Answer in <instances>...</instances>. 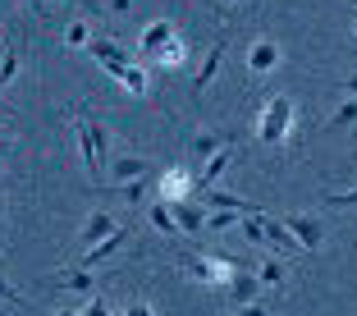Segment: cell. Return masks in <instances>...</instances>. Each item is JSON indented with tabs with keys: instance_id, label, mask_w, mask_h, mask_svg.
Here are the masks:
<instances>
[{
	"instance_id": "obj_36",
	"label": "cell",
	"mask_w": 357,
	"mask_h": 316,
	"mask_svg": "<svg viewBox=\"0 0 357 316\" xmlns=\"http://www.w3.org/2000/svg\"><path fill=\"white\" fill-rule=\"evenodd\" d=\"M353 32H357V19H353Z\"/></svg>"
},
{
	"instance_id": "obj_8",
	"label": "cell",
	"mask_w": 357,
	"mask_h": 316,
	"mask_svg": "<svg viewBox=\"0 0 357 316\" xmlns=\"http://www.w3.org/2000/svg\"><path fill=\"white\" fill-rule=\"evenodd\" d=\"M275 64H280V46L275 42H257L252 51H248V69H252V74H271Z\"/></svg>"
},
{
	"instance_id": "obj_19",
	"label": "cell",
	"mask_w": 357,
	"mask_h": 316,
	"mask_svg": "<svg viewBox=\"0 0 357 316\" xmlns=\"http://www.w3.org/2000/svg\"><path fill=\"white\" fill-rule=\"evenodd\" d=\"M229 160H234V156H229V147L215 151V156H211L206 165H202V179H197V183H202V188H215V174H220V170L229 165Z\"/></svg>"
},
{
	"instance_id": "obj_9",
	"label": "cell",
	"mask_w": 357,
	"mask_h": 316,
	"mask_svg": "<svg viewBox=\"0 0 357 316\" xmlns=\"http://www.w3.org/2000/svg\"><path fill=\"white\" fill-rule=\"evenodd\" d=\"M220 60H225V37L215 46L206 51V60H202V69H197V78H192V96H202V87L215 78V69H220Z\"/></svg>"
},
{
	"instance_id": "obj_18",
	"label": "cell",
	"mask_w": 357,
	"mask_h": 316,
	"mask_svg": "<svg viewBox=\"0 0 357 316\" xmlns=\"http://www.w3.org/2000/svg\"><path fill=\"white\" fill-rule=\"evenodd\" d=\"M128 179H142V160L137 156L115 160V170H110V188H115V183H128Z\"/></svg>"
},
{
	"instance_id": "obj_17",
	"label": "cell",
	"mask_w": 357,
	"mask_h": 316,
	"mask_svg": "<svg viewBox=\"0 0 357 316\" xmlns=\"http://www.w3.org/2000/svg\"><path fill=\"white\" fill-rule=\"evenodd\" d=\"M60 285H64V289H74V294H92V289H96V275L87 271V266H78V271L60 275Z\"/></svg>"
},
{
	"instance_id": "obj_27",
	"label": "cell",
	"mask_w": 357,
	"mask_h": 316,
	"mask_svg": "<svg viewBox=\"0 0 357 316\" xmlns=\"http://www.w3.org/2000/svg\"><path fill=\"white\" fill-rule=\"evenodd\" d=\"M0 298H5V303H14V307H23V294H19V289H10L5 280H0Z\"/></svg>"
},
{
	"instance_id": "obj_16",
	"label": "cell",
	"mask_w": 357,
	"mask_h": 316,
	"mask_svg": "<svg viewBox=\"0 0 357 316\" xmlns=\"http://www.w3.org/2000/svg\"><path fill=\"white\" fill-rule=\"evenodd\" d=\"M156 60H160V69H178V64L188 60V46H183V37H174V42H165L156 51Z\"/></svg>"
},
{
	"instance_id": "obj_30",
	"label": "cell",
	"mask_w": 357,
	"mask_h": 316,
	"mask_svg": "<svg viewBox=\"0 0 357 316\" xmlns=\"http://www.w3.org/2000/svg\"><path fill=\"white\" fill-rule=\"evenodd\" d=\"M128 316H156V312H151L147 303H133V307H128Z\"/></svg>"
},
{
	"instance_id": "obj_6",
	"label": "cell",
	"mask_w": 357,
	"mask_h": 316,
	"mask_svg": "<svg viewBox=\"0 0 357 316\" xmlns=\"http://www.w3.org/2000/svg\"><path fill=\"white\" fill-rule=\"evenodd\" d=\"M188 193H192L188 170H165V174H160V202H183Z\"/></svg>"
},
{
	"instance_id": "obj_13",
	"label": "cell",
	"mask_w": 357,
	"mask_h": 316,
	"mask_svg": "<svg viewBox=\"0 0 357 316\" xmlns=\"http://www.w3.org/2000/svg\"><path fill=\"white\" fill-rule=\"evenodd\" d=\"M257 285H261V280H257V271H238V275H234V285H229V294H234V307H248V303H252Z\"/></svg>"
},
{
	"instance_id": "obj_33",
	"label": "cell",
	"mask_w": 357,
	"mask_h": 316,
	"mask_svg": "<svg viewBox=\"0 0 357 316\" xmlns=\"http://www.w3.org/2000/svg\"><path fill=\"white\" fill-rule=\"evenodd\" d=\"M344 87H348V92H353V96H357V74H353V78H348V83H344Z\"/></svg>"
},
{
	"instance_id": "obj_14",
	"label": "cell",
	"mask_w": 357,
	"mask_h": 316,
	"mask_svg": "<svg viewBox=\"0 0 357 316\" xmlns=\"http://www.w3.org/2000/svg\"><path fill=\"white\" fill-rule=\"evenodd\" d=\"M225 147H229V137H225V133H197V142H192V160L206 165V160L215 156V151H225Z\"/></svg>"
},
{
	"instance_id": "obj_5",
	"label": "cell",
	"mask_w": 357,
	"mask_h": 316,
	"mask_svg": "<svg viewBox=\"0 0 357 316\" xmlns=\"http://www.w3.org/2000/svg\"><path fill=\"white\" fill-rule=\"evenodd\" d=\"M169 211H174V220H178V230H183V234H202V230H206V211H202L192 197L169 202Z\"/></svg>"
},
{
	"instance_id": "obj_10",
	"label": "cell",
	"mask_w": 357,
	"mask_h": 316,
	"mask_svg": "<svg viewBox=\"0 0 357 316\" xmlns=\"http://www.w3.org/2000/svg\"><path fill=\"white\" fill-rule=\"evenodd\" d=\"M284 230L294 234V239L303 243V248H321V225L307 220V216H289V220H284Z\"/></svg>"
},
{
	"instance_id": "obj_20",
	"label": "cell",
	"mask_w": 357,
	"mask_h": 316,
	"mask_svg": "<svg viewBox=\"0 0 357 316\" xmlns=\"http://www.w3.org/2000/svg\"><path fill=\"white\" fill-rule=\"evenodd\" d=\"M348 124H357V96H348V101L339 105L335 115H330V124H326V128H348Z\"/></svg>"
},
{
	"instance_id": "obj_21",
	"label": "cell",
	"mask_w": 357,
	"mask_h": 316,
	"mask_svg": "<svg viewBox=\"0 0 357 316\" xmlns=\"http://www.w3.org/2000/svg\"><path fill=\"white\" fill-rule=\"evenodd\" d=\"M119 83H124V87H128V92H133V96H142V92H147V87H151V78L142 74L137 64H128V69H124V78H119Z\"/></svg>"
},
{
	"instance_id": "obj_38",
	"label": "cell",
	"mask_w": 357,
	"mask_h": 316,
	"mask_svg": "<svg viewBox=\"0 0 357 316\" xmlns=\"http://www.w3.org/2000/svg\"><path fill=\"white\" fill-rule=\"evenodd\" d=\"M234 316H238V312H234Z\"/></svg>"
},
{
	"instance_id": "obj_34",
	"label": "cell",
	"mask_w": 357,
	"mask_h": 316,
	"mask_svg": "<svg viewBox=\"0 0 357 316\" xmlns=\"http://www.w3.org/2000/svg\"><path fill=\"white\" fill-rule=\"evenodd\" d=\"M55 316H78V312H55Z\"/></svg>"
},
{
	"instance_id": "obj_23",
	"label": "cell",
	"mask_w": 357,
	"mask_h": 316,
	"mask_svg": "<svg viewBox=\"0 0 357 316\" xmlns=\"http://www.w3.org/2000/svg\"><path fill=\"white\" fill-rule=\"evenodd\" d=\"M234 220H243L238 211H211V216H206V230H211V234H215V230H229Z\"/></svg>"
},
{
	"instance_id": "obj_1",
	"label": "cell",
	"mask_w": 357,
	"mask_h": 316,
	"mask_svg": "<svg viewBox=\"0 0 357 316\" xmlns=\"http://www.w3.org/2000/svg\"><path fill=\"white\" fill-rule=\"evenodd\" d=\"M74 133H78V147H83V160H87V174H92L96 183H101V156H105V128L96 124L92 115H87L83 105L74 110Z\"/></svg>"
},
{
	"instance_id": "obj_37",
	"label": "cell",
	"mask_w": 357,
	"mask_h": 316,
	"mask_svg": "<svg viewBox=\"0 0 357 316\" xmlns=\"http://www.w3.org/2000/svg\"><path fill=\"white\" fill-rule=\"evenodd\" d=\"M0 137H5V128H0Z\"/></svg>"
},
{
	"instance_id": "obj_31",
	"label": "cell",
	"mask_w": 357,
	"mask_h": 316,
	"mask_svg": "<svg viewBox=\"0 0 357 316\" xmlns=\"http://www.w3.org/2000/svg\"><path fill=\"white\" fill-rule=\"evenodd\" d=\"M28 5H32V14H37V19L46 14V0H28Z\"/></svg>"
},
{
	"instance_id": "obj_24",
	"label": "cell",
	"mask_w": 357,
	"mask_h": 316,
	"mask_svg": "<svg viewBox=\"0 0 357 316\" xmlns=\"http://www.w3.org/2000/svg\"><path fill=\"white\" fill-rule=\"evenodd\" d=\"M115 193L124 202H142V179H128V183H115Z\"/></svg>"
},
{
	"instance_id": "obj_12",
	"label": "cell",
	"mask_w": 357,
	"mask_h": 316,
	"mask_svg": "<svg viewBox=\"0 0 357 316\" xmlns=\"http://www.w3.org/2000/svg\"><path fill=\"white\" fill-rule=\"evenodd\" d=\"M110 234H115V220H110L105 211H92V216H87V225H83V243H87V248H96V243L110 239Z\"/></svg>"
},
{
	"instance_id": "obj_2",
	"label": "cell",
	"mask_w": 357,
	"mask_h": 316,
	"mask_svg": "<svg viewBox=\"0 0 357 316\" xmlns=\"http://www.w3.org/2000/svg\"><path fill=\"white\" fill-rule=\"evenodd\" d=\"M188 271H192V280H202V285H220V289H229V285H234V275H238L243 266L229 262V257H206V253H197V257H188Z\"/></svg>"
},
{
	"instance_id": "obj_32",
	"label": "cell",
	"mask_w": 357,
	"mask_h": 316,
	"mask_svg": "<svg viewBox=\"0 0 357 316\" xmlns=\"http://www.w3.org/2000/svg\"><path fill=\"white\" fill-rule=\"evenodd\" d=\"M110 10H115V14H128V0H110Z\"/></svg>"
},
{
	"instance_id": "obj_29",
	"label": "cell",
	"mask_w": 357,
	"mask_h": 316,
	"mask_svg": "<svg viewBox=\"0 0 357 316\" xmlns=\"http://www.w3.org/2000/svg\"><path fill=\"white\" fill-rule=\"evenodd\" d=\"M87 316H115V312H110V307H105L101 298H96V303H87Z\"/></svg>"
},
{
	"instance_id": "obj_15",
	"label": "cell",
	"mask_w": 357,
	"mask_h": 316,
	"mask_svg": "<svg viewBox=\"0 0 357 316\" xmlns=\"http://www.w3.org/2000/svg\"><path fill=\"white\" fill-rule=\"evenodd\" d=\"M151 225H156V230L160 234H169V239H178V234H183V230H178V220H174V211H169V202H151Z\"/></svg>"
},
{
	"instance_id": "obj_11",
	"label": "cell",
	"mask_w": 357,
	"mask_h": 316,
	"mask_svg": "<svg viewBox=\"0 0 357 316\" xmlns=\"http://www.w3.org/2000/svg\"><path fill=\"white\" fill-rule=\"evenodd\" d=\"M165 42H174V23H169V19H156L147 32H142V42H137V51H142V55H147V51H160Z\"/></svg>"
},
{
	"instance_id": "obj_28",
	"label": "cell",
	"mask_w": 357,
	"mask_h": 316,
	"mask_svg": "<svg viewBox=\"0 0 357 316\" xmlns=\"http://www.w3.org/2000/svg\"><path fill=\"white\" fill-rule=\"evenodd\" d=\"M238 316H271V307L266 303H248V307H238Z\"/></svg>"
},
{
	"instance_id": "obj_25",
	"label": "cell",
	"mask_w": 357,
	"mask_h": 316,
	"mask_svg": "<svg viewBox=\"0 0 357 316\" xmlns=\"http://www.w3.org/2000/svg\"><path fill=\"white\" fill-rule=\"evenodd\" d=\"M87 42H92V37H87V23L74 19V23H69V46H87Z\"/></svg>"
},
{
	"instance_id": "obj_4",
	"label": "cell",
	"mask_w": 357,
	"mask_h": 316,
	"mask_svg": "<svg viewBox=\"0 0 357 316\" xmlns=\"http://www.w3.org/2000/svg\"><path fill=\"white\" fill-rule=\"evenodd\" d=\"M87 55H92L110 78H124V69L133 64V51H124V46L110 42V37H92V42H87Z\"/></svg>"
},
{
	"instance_id": "obj_26",
	"label": "cell",
	"mask_w": 357,
	"mask_h": 316,
	"mask_svg": "<svg viewBox=\"0 0 357 316\" xmlns=\"http://www.w3.org/2000/svg\"><path fill=\"white\" fill-rule=\"evenodd\" d=\"M330 206H357V188H348V193H330Z\"/></svg>"
},
{
	"instance_id": "obj_35",
	"label": "cell",
	"mask_w": 357,
	"mask_h": 316,
	"mask_svg": "<svg viewBox=\"0 0 357 316\" xmlns=\"http://www.w3.org/2000/svg\"><path fill=\"white\" fill-rule=\"evenodd\" d=\"M0 234H5V220H0Z\"/></svg>"
},
{
	"instance_id": "obj_22",
	"label": "cell",
	"mask_w": 357,
	"mask_h": 316,
	"mask_svg": "<svg viewBox=\"0 0 357 316\" xmlns=\"http://www.w3.org/2000/svg\"><path fill=\"white\" fill-rule=\"evenodd\" d=\"M257 280H261V285H284V266L275 262V257H266V262L257 266Z\"/></svg>"
},
{
	"instance_id": "obj_3",
	"label": "cell",
	"mask_w": 357,
	"mask_h": 316,
	"mask_svg": "<svg viewBox=\"0 0 357 316\" xmlns=\"http://www.w3.org/2000/svg\"><path fill=\"white\" fill-rule=\"evenodd\" d=\"M289 124H294V101L289 96H271V105H266V115H261V142H284V133H289Z\"/></svg>"
},
{
	"instance_id": "obj_7",
	"label": "cell",
	"mask_w": 357,
	"mask_h": 316,
	"mask_svg": "<svg viewBox=\"0 0 357 316\" xmlns=\"http://www.w3.org/2000/svg\"><path fill=\"white\" fill-rule=\"evenodd\" d=\"M128 234H133V230H115V234H110V239H101V243H96V248H87L83 266H87V271H92V266H101L105 257H115L119 248H124V243H128Z\"/></svg>"
}]
</instances>
